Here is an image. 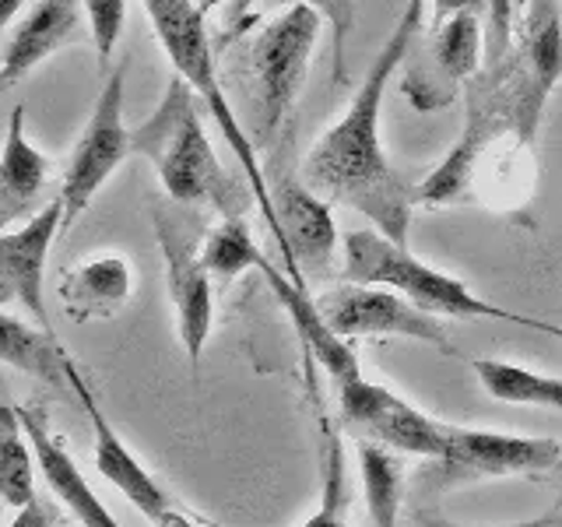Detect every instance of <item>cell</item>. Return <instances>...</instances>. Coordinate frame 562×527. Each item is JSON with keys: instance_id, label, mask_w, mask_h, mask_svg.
<instances>
[{"instance_id": "cell-23", "label": "cell", "mask_w": 562, "mask_h": 527, "mask_svg": "<svg viewBox=\"0 0 562 527\" xmlns=\"http://www.w3.org/2000/svg\"><path fill=\"white\" fill-rule=\"evenodd\" d=\"M474 377L485 386V394L496 401L562 412V377H549L538 373V369L499 362V359H479L474 362Z\"/></svg>"}, {"instance_id": "cell-19", "label": "cell", "mask_w": 562, "mask_h": 527, "mask_svg": "<svg viewBox=\"0 0 562 527\" xmlns=\"http://www.w3.org/2000/svg\"><path fill=\"white\" fill-rule=\"evenodd\" d=\"M260 271H263V281L271 285L274 299L281 303V310L289 313V321H292V327H295V334H299V341H303V351H306V356H310L313 362H321V366L327 369V373H330V380L338 383V386H341V383H351L356 377H362L356 351H351V345L324 321L321 306H316L313 299L306 295L303 281H295V278H289V274H281L268 257H263Z\"/></svg>"}, {"instance_id": "cell-39", "label": "cell", "mask_w": 562, "mask_h": 527, "mask_svg": "<svg viewBox=\"0 0 562 527\" xmlns=\"http://www.w3.org/2000/svg\"><path fill=\"white\" fill-rule=\"evenodd\" d=\"M552 474H555V479H562V457H559V461H555V468H552Z\"/></svg>"}, {"instance_id": "cell-13", "label": "cell", "mask_w": 562, "mask_h": 527, "mask_svg": "<svg viewBox=\"0 0 562 527\" xmlns=\"http://www.w3.org/2000/svg\"><path fill=\"white\" fill-rule=\"evenodd\" d=\"M485 53V32L479 29V14H457L447 25L432 29V40L422 60L404 78V96L422 113H436L450 105L479 75V57Z\"/></svg>"}, {"instance_id": "cell-21", "label": "cell", "mask_w": 562, "mask_h": 527, "mask_svg": "<svg viewBox=\"0 0 562 527\" xmlns=\"http://www.w3.org/2000/svg\"><path fill=\"white\" fill-rule=\"evenodd\" d=\"M127 299H131V264L116 254L81 264L60 285V303L75 324L105 321V316L127 306Z\"/></svg>"}, {"instance_id": "cell-29", "label": "cell", "mask_w": 562, "mask_h": 527, "mask_svg": "<svg viewBox=\"0 0 562 527\" xmlns=\"http://www.w3.org/2000/svg\"><path fill=\"white\" fill-rule=\"evenodd\" d=\"M88 11V35H92L95 53H99V70L110 75L113 49L123 35V22H127V0H85Z\"/></svg>"}, {"instance_id": "cell-37", "label": "cell", "mask_w": 562, "mask_h": 527, "mask_svg": "<svg viewBox=\"0 0 562 527\" xmlns=\"http://www.w3.org/2000/svg\"><path fill=\"white\" fill-rule=\"evenodd\" d=\"M531 330H541V334H552V338H559V341H562V327H555V324H544V321H531Z\"/></svg>"}, {"instance_id": "cell-11", "label": "cell", "mask_w": 562, "mask_h": 527, "mask_svg": "<svg viewBox=\"0 0 562 527\" xmlns=\"http://www.w3.org/2000/svg\"><path fill=\"white\" fill-rule=\"evenodd\" d=\"M562 457V444L549 436H509L488 429L447 426V450L418 479H439L443 485L471 479H503V474H544Z\"/></svg>"}, {"instance_id": "cell-8", "label": "cell", "mask_w": 562, "mask_h": 527, "mask_svg": "<svg viewBox=\"0 0 562 527\" xmlns=\"http://www.w3.org/2000/svg\"><path fill=\"white\" fill-rule=\"evenodd\" d=\"M123 85H127V57H123L102 81V92L92 105L85 131L70 155V166L60 180L64 198V233L75 228V222L92 204L99 187L120 169V162L134 152V131L123 123Z\"/></svg>"}, {"instance_id": "cell-27", "label": "cell", "mask_w": 562, "mask_h": 527, "mask_svg": "<svg viewBox=\"0 0 562 527\" xmlns=\"http://www.w3.org/2000/svg\"><path fill=\"white\" fill-rule=\"evenodd\" d=\"M324 489H321V509L303 527H348L345 506H348V485H345V447L341 436L330 426H324Z\"/></svg>"}, {"instance_id": "cell-16", "label": "cell", "mask_w": 562, "mask_h": 527, "mask_svg": "<svg viewBox=\"0 0 562 527\" xmlns=\"http://www.w3.org/2000/svg\"><path fill=\"white\" fill-rule=\"evenodd\" d=\"M85 29H92L85 0H35L25 8L22 22L11 25L4 64H0V88H14L60 46L81 40Z\"/></svg>"}, {"instance_id": "cell-31", "label": "cell", "mask_w": 562, "mask_h": 527, "mask_svg": "<svg viewBox=\"0 0 562 527\" xmlns=\"http://www.w3.org/2000/svg\"><path fill=\"white\" fill-rule=\"evenodd\" d=\"M412 520H415V527H474V524L450 520V517L439 514V509H429V506H415V509H412ZM479 527H562V517L552 514V517L520 520V524H479Z\"/></svg>"}, {"instance_id": "cell-18", "label": "cell", "mask_w": 562, "mask_h": 527, "mask_svg": "<svg viewBox=\"0 0 562 527\" xmlns=\"http://www.w3.org/2000/svg\"><path fill=\"white\" fill-rule=\"evenodd\" d=\"M14 408H18V418H22L35 457H40V471H43L46 485L53 489V496H57L85 527H123L110 509L102 506L95 489L85 482V474L75 464V457H70L60 439L53 436L43 404H14Z\"/></svg>"}, {"instance_id": "cell-3", "label": "cell", "mask_w": 562, "mask_h": 527, "mask_svg": "<svg viewBox=\"0 0 562 527\" xmlns=\"http://www.w3.org/2000/svg\"><path fill=\"white\" fill-rule=\"evenodd\" d=\"M324 14L306 4H292L268 22L246 49V110L257 152L274 148L281 127H289L292 105L310 75V60L321 40Z\"/></svg>"}, {"instance_id": "cell-9", "label": "cell", "mask_w": 562, "mask_h": 527, "mask_svg": "<svg viewBox=\"0 0 562 527\" xmlns=\"http://www.w3.org/2000/svg\"><path fill=\"white\" fill-rule=\"evenodd\" d=\"M506 134L517 137L514 110H509L496 70L485 67L468 81V120H464L461 141H457V148L436 166V172L429 176V180L415 187V201L429 204V208L468 201L482 152L496 137H506Z\"/></svg>"}, {"instance_id": "cell-38", "label": "cell", "mask_w": 562, "mask_h": 527, "mask_svg": "<svg viewBox=\"0 0 562 527\" xmlns=\"http://www.w3.org/2000/svg\"><path fill=\"white\" fill-rule=\"evenodd\" d=\"M218 4H222V0H201V8H204V11H215Z\"/></svg>"}, {"instance_id": "cell-34", "label": "cell", "mask_w": 562, "mask_h": 527, "mask_svg": "<svg viewBox=\"0 0 562 527\" xmlns=\"http://www.w3.org/2000/svg\"><path fill=\"white\" fill-rule=\"evenodd\" d=\"M254 11V0H236V8H233V29L225 32V43H233L236 35L243 32V25H246V14Z\"/></svg>"}, {"instance_id": "cell-15", "label": "cell", "mask_w": 562, "mask_h": 527, "mask_svg": "<svg viewBox=\"0 0 562 527\" xmlns=\"http://www.w3.org/2000/svg\"><path fill=\"white\" fill-rule=\"evenodd\" d=\"M341 415L348 422L362 426L373 439L386 444L401 453H422V457H439L447 450V426L429 415L412 408L408 401L386 391L380 383H369L366 377H356L351 383L338 386Z\"/></svg>"}, {"instance_id": "cell-17", "label": "cell", "mask_w": 562, "mask_h": 527, "mask_svg": "<svg viewBox=\"0 0 562 527\" xmlns=\"http://www.w3.org/2000/svg\"><path fill=\"white\" fill-rule=\"evenodd\" d=\"M67 380H70V391L81 397L88 422H92V429H95V468H99L102 479H110L113 489H120L123 496H127L148 520H155L158 514L172 509V500L166 496V489L158 485L145 468H140V461L127 450V444L120 439V433L110 426V418L102 415L99 401H95L92 391H88V383L78 373L75 359L67 362Z\"/></svg>"}, {"instance_id": "cell-6", "label": "cell", "mask_w": 562, "mask_h": 527, "mask_svg": "<svg viewBox=\"0 0 562 527\" xmlns=\"http://www.w3.org/2000/svg\"><path fill=\"white\" fill-rule=\"evenodd\" d=\"M488 70H496L509 110H514L517 141L520 145H531L538 137L544 102H549L552 88L562 78L559 0H531V14H527V22H524L520 43L509 46L506 57Z\"/></svg>"}, {"instance_id": "cell-7", "label": "cell", "mask_w": 562, "mask_h": 527, "mask_svg": "<svg viewBox=\"0 0 562 527\" xmlns=\"http://www.w3.org/2000/svg\"><path fill=\"white\" fill-rule=\"evenodd\" d=\"M263 180L274 208V239L285 250L281 254L285 274L303 281V268L324 271L338 246V225H334L330 204L292 169V131L285 134V155L271 158Z\"/></svg>"}, {"instance_id": "cell-26", "label": "cell", "mask_w": 562, "mask_h": 527, "mask_svg": "<svg viewBox=\"0 0 562 527\" xmlns=\"http://www.w3.org/2000/svg\"><path fill=\"white\" fill-rule=\"evenodd\" d=\"M204 268L211 271V278L218 281H236L243 271L260 268L263 254L257 250V243L250 236L243 218H222V225H215L204 239L201 250Z\"/></svg>"}, {"instance_id": "cell-5", "label": "cell", "mask_w": 562, "mask_h": 527, "mask_svg": "<svg viewBox=\"0 0 562 527\" xmlns=\"http://www.w3.org/2000/svg\"><path fill=\"white\" fill-rule=\"evenodd\" d=\"M345 281L356 285H383L401 295H408L415 306L436 316H488V321H506L531 327V316L509 313L485 303L474 295L461 278L429 268L408 254V246L383 236L380 228H356L345 236Z\"/></svg>"}, {"instance_id": "cell-1", "label": "cell", "mask_w": 562, "mask_h": 527, "mask_svg": "<svg viewBox=\"0 0 562 527\" xmlns=\"http://www.w3.org/2000/svg\"><path fill=\"white\" fill-rule=\"evenodd\" d=\"M422 8L426 0H408L401 22L386 35L383 49L376 53L366 81L359 85L356 99L345 116L316 141V148L303 162V180L327 201H338L359 211L373 222L383 236L408 246V225L415 187L391 166L380 141V110L386 85L394 78V67L412 53V43L422 35Z\"/></svg>"}, {"instance_id": "cell-36", "label": "cell", "mask_w": 562, "mask_h": 527, "mask_svg": "<svg viewBox=\"0 0 562 527\" xmlns=\"http://www.w3.org/2000/svg\"><path fill=\"white\" fill-rule=\"evenodd\" d=\"M22 8H29V0H0V22H4V29L18 22V11Z\"/></svg>"}, {"instance_id": "cell-33", "label": "cell", "mask_w": 562, "mask_h": 527, "mask_svg": "<svg viewBox=\"0 0 562 527\" xmlns=\"http://www.w3.org/2000/svg\"><path fill=\"white\" fill-rule=\"evenodd\" d=\"M8 527H53V509H49L46 500L35 496L29 506L18 509V517H14Z\"/></svg>"}, {"instance_id": "cell-12", "label": "cell", "mask_w": 562, "mask_h": 527, "mask_svg": "<svg viewBox=\"0 0 562 527\" xmlns=\"http://www.w3.org/2000/svg\"><path fill=\"white\" fill-rule=\"evenodd\" d=\"M155 236L166 257V281L169 299L176 306V327H180V341L187 348V359L198 366L204 356V345L211 338V324H215V295H211V271L204 260L193 254V236L183 222V215H172L166 208H151Z\"/></svg>"}, {"instance_id": "cell-20", "label": "cell", "mask_w": 562, "mask_h": 527, "mask_svg": "<svg viewBox=\"0 0 562 527\" xmlns=\"http://www.w3.org/2000/svg\"><path fill=\"white\" fill-rule=\"evenodd\" d=\"M53 162L25 137V110L14 105L8 116L4 158H0V225L11 228L35 208L49 180Z\"/></svg>"}, {"instance_id": "cell-28", "label": "cell", "mask_w": 562, "mask_h": 527, "mask_svg": "<svg viewBox=\"0 0 562 527\" xmlns=\"http://www.w3.org/2000/svg\"><path fill=\"white\" fill-rule=\"evenodd\" d=\"M260 4L268 8H278V4H306L313 11H321L327 22H330V32H334V43H330V53H334V67H330V78L334 85H348V35H351V25H356V0H260Z\"/></svg>"}, {"instance_id": "cell-32", "label": "cell", "mask_w": 562, "mask_h": 527, "mask_svg": "<svg viewBox=\"0 0 562 527\" xmlns=\"http://www.w3.org/2000/svg\"><path fill=\"white\" fill-rule=\"evenodd\" d=\"M436 14H432V29L447 25L457 14H485L488 18V0H432Z\"/></svg>"}, {"instance_id": "cell-14", "label": "cell", "mask_w": 562, "mask_h": 527, "mask_svg": "<svg viewBox=\"0 0 562 527\" xmlns=\"http://www.w3.org/2000/svg\"><path fill=\"white\" fill-rule=\"evenodd\" d=\"M64 233V198H49L22 228H4L0 236V306L22 303L35 324L53 334L46 313V260L49 246Z\"/></svg>"}, {"instance_id": "cell-4", "label": "cell", "mask_w": 562, "mask_h": 527, "mask_svg": "<svg viewBox=\"0 0 562 527\" xmlns=\"http://www.w3.org/2000/svg\"><path fill=\"white\" fill-rule=\"evenodd\" d=\"M145 11L151 18V29L158 35V43H162L172 70L198 88V96L204 99L207 113L215 116L218 131L228 141V148H233V155L239 158V169L250 176L254 201L260 208L263 222H268L271 233H274V208H271L268 180H263V169H260V152L254 145V137L239 127L233 105H228V99H225V85L218 81L215 46H211L207 25H204L207 11L198 4V0H145Z\"/></svg>"}, {"instance_id": "cell-2", "label": "cell", "mask_w": 562, "mask_h": 527, "mask_svg": "<svg viewBox=\"0 0 562 527\" xmlns=\"http://www.w3.org/2000/svg\"><path fill=\"white\" fill-rule=\"evenodd\" d=\"M207 110L187 78L172 75L151 116L134 131V152L155 166L166 193L183 208H215L222 218H243L254 190L228 172L204 131Z\"/></svg>"}, {"instance_id": "cell-10", "label": "cell", "mask_w": 562, "mask_h": 527, "mask_svg": "<svg viewBox=\"0 0 562 527\" xmlns=\"http://www.w3.org/2000/svg\"><path fill=\"white\" fill-rule=\"evenodd\" d=\"M324 321L341 334V338H412L422 345H432L453 356V345L447 338V327L439 324L436 313L415 306L408 295L383 285H338L316 299Z\"/></svg>"}, {"instance_id": "cell-35", "label": "cell", "mask_w": 562, "mask_h": 527, "mask_svg": "<svg viewBox=\"0 0 562 527\" xmlns=\"http://www.w3.org/2000/svg\"><path fill=\"white\" fill-rule=\"evenodd\" d=\"M151 524H155V527H198V524H193L187 514H180V509H176V506H172V509H166V514H158Z\"/></svg>"}, {"instance_id": "cell-30", "label": "cell", "mask_w": 562, "mask_h": 527, "mask_svg": "<svg viewBox=\"0 0 562 527\" xmlns=\"http://www.w3.org/2000/svg\"><path fill=\"white\" fill-rule=\"evenodd\" d=\"M514 40V0H488V29H485V67H496Z\"/></svg>"}, {"instance_id": "cell-25", "label": "cell", "mask_w": 562, "mask_h": 527, "mask_svg": "<svg viewBox=\"0 0 562 527\" xmlns=\"http://www.w3.org/2000/svg\"><path fill=\"white\" fill-rule=\"evenodd\" d=\"M4 436H0V496L8 506H29L35 500V468H40V457H35L29 436L22 439L25 426L18 418V408L8 404L4 415Z\"/></svg>"}, {"instance_id": "cell-24", "label": "cell", "mask_w": 562, "mask_h": 527, "mask_svg": "<svg viewBox=\"0 0 562 527\" xmlns=\"http://www.w3.org/2000/svg\"><path fill=\"white\" fill-rule=\"evenodd\" d=\"M359 468H362V489L366 506L376 527H394L404 492V468L401 457L380 444V439H362L359 444Z\"/></svg>"}, {"instance_id": "cell-22", "label": "cell", "mask_w": 562, "mask_h": 527, "mask_svg": "<svg viewBox=\"0 0 562 527\" xmlns=\"http://www.w3.org/2000/svg\"><path fill=\"white\" fill-rule=\"evenodd\" d=\"M0 359L14 369H22V373L35 377L40 383L53 386V391L70 386V380H67L70 356L57 345V338L43 327L35 330V327L22 324L11 310H4V316H0Z\"/></svg>"}]
</instances>
